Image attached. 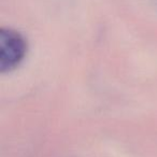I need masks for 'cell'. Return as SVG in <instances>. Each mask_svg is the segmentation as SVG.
Returning a JSON list of instances; mask_svg holds the SVG:
<instances>
[{"mask_svg": "<svg viewBox=\"0 0 157 157\" xmlns=\"http://www.w3.org/2000/svg\"><path fill=\"white\" fill-rule=\"evenodd\" d=\"M26 53L24 38L12 29L0 31V70L10 71L15 68Z\"/></svg>", "mask_w": 157, "mask_h": 157, "instance_id": "obj_1", "label": "cell"}]
</instances>
